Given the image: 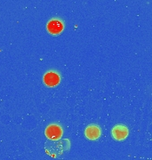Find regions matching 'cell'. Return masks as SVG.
I'll list each match as a JSON object with an SVG mask.
<instances>
[{
    "mask_svg": "<svg viewBox=\"0 0 152 160\" xmlns=\"http://www.w3.org/2000/svg\"><path fill=\"white\" fill-rule=\"evenodd\" d=\"M45 85L48 87L57 86L61 82V76L55 71H48L46 72L43 78Z\"/></svg>",
    "mask_w": 152,
    "mask_h": 160,
    "instance_id": "obj_3",
    "label": "cell"
},
{
    "mask_svg": "<svg viewBox=\"0 0 152 160\" xmlns=\"http://www.w3.org/2000/svg\"><path fill=\"white\" fill-rule=\"evenodd\" d=\"M84 135L90 141H96L101 135V130L97 125H90L84 130Z\"/></svg>",
    "mask_w": 152,
    "mask_h": 160,
    "instance_id": "obj_5",
    "label": "cell"
},
{
    "mask_svg": "<svg viewBox=\"0 0 152 160\" xmlns=\"http://www.w3.org/2000/svg\"><path fill=\"white\" fill-rule=\"evenodd\" d=\"M45 134L49 140L58 141L62 138V134H63V130L61 126H59L57 124H52L46 127Z\"/></svg>",
    "mask_w": 152,
    "mask_h": 160,
    "instance_id": "obj_1",
    "label": "cell"
},
{
    "mask_svg": "<svg viewBox=\"0 0 152 160\" xmlns=\"http://www.w3.org/2000/svg\"><path fill=\"white\" fill-rule=\"evenodd\" d=\"M46 28H47V31L50 34L57 36V35H60L62 33V30L64 29V25L62 21H60L58 19H53L47 23Z\"/></svg>",
    "mask_w": 152,
    "mask_h": 160,
    "instance_id": "obj_4",
    "label": "cell"
},
{
    "mask_svg": "<svg viewBox=\"0 0 152 160\" xmlns=\"http://www.w3.org/2000/svg\"><path fill=\"white\" fill-rule=\"evenodd\" d=\"M111 135L116 141L121 142V141L125 140L129 135V130L124 125H117L113 127L112 131H111Z\"/></svg>",
    "mask_w": 152,
    "mask_h": 160,
    "instance_id": "obj_2",
    "label": "cell"
}]
</instances>
